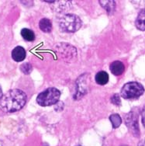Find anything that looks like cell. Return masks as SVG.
Masks as SVG:
<instances>
[{
	"mask_svg": "<svg viewBox=\"0 0 145 146\" xmlns=\"http://www.w3.org/2000/svg\"><path fill=\"white\" fill-rule=\"evenodd\" d=\"M26 103V93L19 89H13L3 95L0 100V109L6 113L17 112L25 106Z\"/></svg>",
	"mask_w": 145,
	"mask_h": 146,
	"instance_id": "1",
	"label": "cell"
},
{
	"mask_svg": "<svg viewBox=\"0 0 145 146\" xmlns=\"http://www.w3.org/2000/svg\"><path fill=\"white\" fill-rule=\"evenodd\" d=\"M61 92L56 88H48L40 93L36 97V103L41 107H50L58 102Z\"/></svg>",
	"mask_w": 145,
	"mask_h": 146,
	"instance_id": "2",
	"label": "cell"
},
{
	"mask_svg": "<svg viewBox=\"0 0 145 146\" xmlns=\"http://www.w3.org/2000/svg\"><path fill=\"white\" fill-rule=\"evenodd\" d=\"M59 26L63 32L75 33L81 28V20L76 15L66 14L61 18Z\"/></svg>",
	"mask_w": 145,
	"mask_h": 146,
	"instance_id": "3",
	"label": "cell"
},
{
	"mask_svg": "<svg viewBox=\"0 0 145 146\" xmlns=\"http://www.w3.org/2000/svg\"><path fill=\"white\" fill-rule=\"evenodd\" d=\"M144 93V88L137 82H130L126 83L121 89V96L126 100L136 99Z\"/></svg>",
	"mask_w": 145,
	"mask_h": 146,
	"instance_id": "4",
	"label": "cell"
},
{
	"mask_svg": "<svg viewBox=\"0 0 145 146\" xmlns=\"http://www.w3.org/2000/svg\"><path fill=\"white\" fill-rule=\"evenodd\" d=\"M126 124L128 126L129 129L130 130L132 133L134 134L136 137H139V127L137 123V116L133 115L132 113H130L127 114L126 118Z\"/></svg>",
	"mask_w": 145,
	"mask_h": 146,
	"instance_id": "5",
	"label": "cell"
},
{
	"mask_svg": "<svg viewBox=\"0 0 145 146\" xmlns=\"http://www.w3.org/2000/svg\"><path fill=\"white\" fill-rule=\"evenodd\" d=\"M12 58L15 62H23L26 58V50L21 46H17L12 51Z\"/></svg>",
	"mask_w": 145,
	"mask_h": 146,
	"instance_id": "6",
	"label": "cell"
},
{
	"mask_svg": "<svg viewBox=\"0 0 145 146\" xmlns=\"http://www.w3.org/2000/svg\"><path fill=\"white\" fill-rule=\"evenodd\" d=\"M109 69L114 76H121L124 72L125 66L123 65V62H120V61H115L110 64Z\"/></svg>",
	"mask_w": 145,
	"mask_h": 146,
	"instance_id": "7",
	"label": "cell"
},
{
	"mask_svg": "<svg viewBox=\"0 0 145 146\" xmlns=\"http://www.w3.org/2000/svg\"><path fill=\"white\" fill-rule=\"evenodd\" d=\"M95 80L96 83L100 86H104L109 82V75L105 71H100L95 76Z\"/></svg>",
	"mask_w": 145,
	"mask_h": 146,
	"instance_id": "8",
	"label": "cell"
},
{
	"mask_svg": "<svg viewBox=\"0 0 145 146\" xmlns=\"http://www.w3.org/2000/svg\"><path fill=\"white\" fill-rule=\"evenodd\" d=\"M39 27L44 33H50L52 30V23L50 20L47 18H44L40 20Z\"/></svg>",
	"mask_w": 145,
	"mask_h": 146,
	"instance_id": "9",
	"label": "cell"
},
{
	"mask_svg": "<svg viewBox=\"0 0 145 146\" xmlns=\"http://www.w3.org/2000/svg\"><path fill=\"white\" fill-rule=\"evenodd\" d=\"M21 36H23V38L26 40V41H30L32 42L35 40V34L33 31H31L30 29L23 28L21 31Z\"/></svg>",
	"mask_w": 145,
	"mask_h": 146,
	"instance_id": "10",
	"label": "cell"
},
{
	"mask_svg": "<svg viewBox=\"0 0 145 146\" xmlns=\"http://www.w3.org/2000/svg\"><path fill=\"white\" fill-rule=\"evenodd\" d=\"M144 19H145V16H144V9H142L141 11L140 12L139 15L137 17V20H136V27L137 28L140 30V31H144L145 30V26H144Z\"/></svg>",
	"mask_w": 145,
	"mask_h": 146,
	"instance_id": "11",
	"label": "cell"
},
{
	"mask_svg": "<svg viewBox=\"0 0 145 146\" xmlns=\"http://www.w3.org/2000/svg\"><path fill=\"white\" fill-rule=\"evenodd\" d=\"M99 3L109 13L114 11L115 6H116V3L114 1H99Z\"/></svg>",
	"mask_w": 145,
	"mask_h": 146,
	"instance_id": "12",
	"label": "cell"
},
{
	"mask_svg": "<svg viewBox=\"0 0 145 146\" xmlns=\"http://www.w3.org/2000/svg\"><path fill=\"white\" fill-rule=\"evenodd\" d=\"M109 121H111L113 127L116 129L120 126V124L122 123V119L120 117V116L118 113H114L111 114L109 116Z\"/></svg>",
	"mask_w": 145,
	"mask_h": 146,
	"instance_id": "13",
	"label": "cell"
},
{
	"mask_svg": "<svg viewBox=\"0 0 145 146\" xmlns=\"http://www.w3.org/2000/svg\"><path fill=\"white\" fill-rule=\"evenodd\" d=\"M20 71L22 72L23 74L25 75H29L30 74V72H32V69H33V67L32 65L29 63V62H26V63H23L22 65H20Z\"/></svg>",
	"mask_w": 145,
	"mask_h": 146,
	"instance_id": "14",
	"label": "cell"
},
{
	"mask_svg": "<svg viewBox=\"0 0 145 146\" xmlns=\"http://www.w3.org/2000/svg\"><path fill=\"white\" fill-rule=\"evenodd\" d=\"M110 100H111L112 104H113L114 105H117V106H120V104H121L120 96L119 94H117V93H115L114 95L112 96Z\"/></svg>",
	"mask_w": 145,
	"mask_h": 146,
	"instance_id": "15",
	"label": "cell"
},
{
	"mask_svg": "<svg viewBox=\"0 0 145 146\" xmlns=\"http://www.w3.org/2000/svg\"><path fill=\"white\" fill-rule=\"evenodd\" d=\"M3 95V90H2V87H1V86H0V100H1V98H2Z\"/></svg>",
	"mask_w": 145,
	"mask_h": 146,
	"instance_id": "16",
	"label": "cell"
},
{
	"mask_svg": "<svg viewBox=\"0 0 145 146\" xmlns=\"http://www.w3.org/2000/svg\"><path fill=\"white\" fill-rule=\"evenodd\" d=\"M139 146H144V141H141L140 142V144L139 145Z\"/></svg>",
	"mask_w": 145,
	"mask_h": 146,
	"instance_id": "17",
	"label": "cell"
},
{
	"mask_svg": "<svg viewBox=\"0 0 145 146\" xmlns=\"http://www.w3.org/2000/svg\"><path fill=\"white\" fill-rule=\"evenodd\" d=\"M0 146H4V144L3 143V141H0Z\"/></svg>",
	"mask_w": 145,
	"mask_h": 146,
	"instance_id": "18",
	"label": "cell"
}]
</instances>
